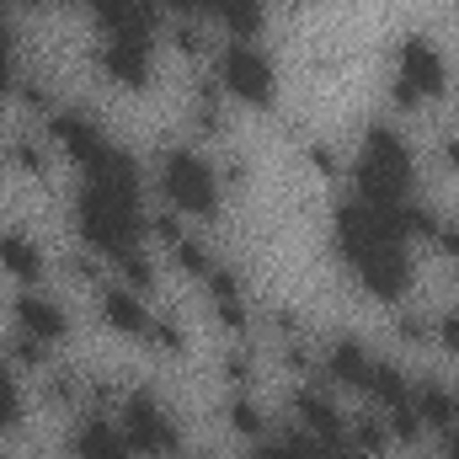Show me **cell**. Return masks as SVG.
<instances>
[{"label":"cell","instance_id":"obj_2","mask_svg":"<svg viewBox=\"0 0 459 459\" xmlns=\"http://www.w3.org/2000/svg\"><path fill=\"white\" fill-rule=\"evenodd\" d=\"M225 86L240 97V102H267L273 97V59L262 54V48H251V43H230V54H225Z\"/></svg>","mask_w":459,"mask_h":459},{"label":"cell","instance_id":"obj_8","mask_svg":"<svg viewBox=\"0 0 459 459\" xmlns=\"http://www.w3.org/2000/svg\"><path fill=\"white\" fill-rule=\"evenodd\" d=\"M102 305H108V321H113L117 332H144V316H139V305H134L123 289H108Z\"/></svg>","mask_w":459,"mask_h":459},{"label":"cell","instance_id":"obj_1","mask_svg":"<svg viewBox=\"0 0 459 459\" xmlns=\"http://www.w3.org/2000/svg\"><path fill=\"white\" fill-rule=\"evenodd\" d=\"M166 193H171V204L187 209V214H214V204H220L209 166H204L198 155H187V150H177V155L166 160Z\"/></svg>","mask_w":459,"mask_h":459},{"label":"cell","instance_id":"obj_6","mask_svg":"<svg viewBox=\"0 0 459 459\" xmlns=\"http://www.w3.org/2000/svg\"><path fill=\"white\" fill-rule=\"evenodd\" d=\"M332 368H337V379H347V385H363V390H368L374 363H368V352H363L358 342H337V352H332Z\"/></svg>","mask_w":459,"mask_h":459},{"label":"cell","instance_id":"obj_11","mask_svg":"<svg viewBox=\"0 0 459 459\" xmlns=\"http://www.w3.org/2000/svg\"><path fill=\"white\" fill-rule=\"evenodd\" d=\"M444 342L459 352V316H449V321H444Z\"/></svg>","mask_w":459,"mask_h":459},{"label":"cell","instance_id":"obj_10","mask_svg":"<svg viewBox=\"0 0 459 459\" xmlns=\"http://www.w3.org/2000/svg\"><path fill=\"white\" fill-rule=\"evenodd\" d=\"M299 411H305V422H310L321 438H337V411H332V401H321V395H305V401H299Z\"/></svg>","mask_w":459,"mask_h":459},{"label":"cell","instance_id":"obj_5","mask_svg":"<svg viewBox=\"0 0 459 459\" xmlns=\"http://www.w3.org/2000/svg\"><path fill=\"white\" fill-rule=\"evenodd\" d=\"M123 444H128V438H123L117 428H108V422H86V428H81V455L86 459H128Z\"/></svg>","mask_w":459,"mask_h":459},{"label":"cell","instance_id":"obj_7","mask_svg":"<svg viewBox=\"0 0 459 459\" xmlns=\"http://www.w3.org/2000/svg\"><path fill=\"white\" fill-rule=\"evenodd\" d=\"M0 262H5L11 273H22V278H38V267H43V256H38V246H32L27 235H5V240H0Z\"/></svg>","mask_w":459,"mask_h":459},{"label":"cell","instance_id":"obj_9","mask_svg":"<svg viewBox=\"0 0 459 459\" xmlns=\"http://www.w3.org/2000/svg\"><path fill=\"white\" fill-rule=\"evenodd\" d=\"M417 395H422L417 406H422V417H428V422H455V411H459V406H455V395H449L444 385H422Z\"/></svg>","mask_w":459,"mask_h":459},{"label":"cell","instance_id":"obj_4","mask_svg":"<svg viewBox=\"0 0 459 459\" xmlns=\"http://www.w3.org/2000/svg\"><path fill=\"white\" fill-rule=\"evenodd\" d=\"M16 321H22V332H32L38 342H48V337L65 332V316H59L48 299H38V294H22V299H16Z\"/></svg>","mask_w":459,"mask_h":459},{"label":"cell","instance_id":"obj_3","mask_svg":"<svg viewBox=\"0 0 459 459\" xmlns=\"http://www.w3.org/2000/svg\"><path fill=\"white\" fill-rule=\"evenodd\" d=\"M123 438H128L134 449H155V455H166V449L177 444L171 422H166V417H160V406H155V401H144V395L128 406V433H123Z\"/></svg>","mask_w":459,"mask_h":459}]
</instances>
